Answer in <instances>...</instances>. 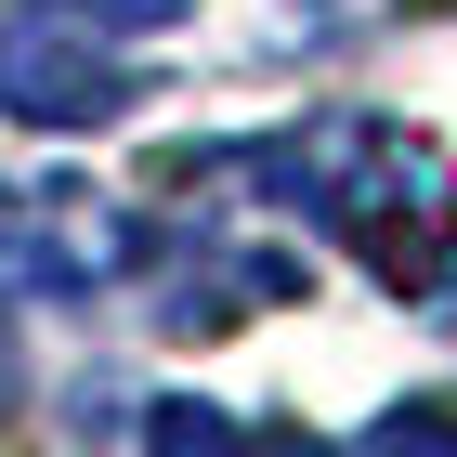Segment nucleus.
<instances>
[{"instance_id": "f257e3e1", "label": "nucleus", "mask_w": 457, "mask_h": 457, "mask_svg": "<svg viewBox=\"0 0 457 457\" xmlns=\"http://www.w3.org/2000/svg\"><path fill=\"white\" fill-rule=\"evenodd\" d=\"M222 183L314 210L327 236H340L379 287H405V301H431V287L457 275V157L431 131H405V118H314V131L236 144Z\"/></svg>"}, {"instance_id": "f03ea898", "label": "nucleus", "mask_w": 457, "mask_h": 457, "mask_svg": "<svg viewBox=\"0 0 457 457\" xmlns=\"http://www.w3.org/2000/svg\"><path fill=\"white\" fill-rule=\"evenodd\" d=\"M131 105V53L105 27H79V13H13L0 27V118H27V131H92V118Z\"/></svg>"}, {"instance_id": "7ed1b4c3", "label": "nucleus", "mask_w": 457, "mask_h": 457, "mask_svg": "<svg viewBox=\"0 0 457 457\" xmlns=\"http://www.w3.org/2000/svg\"><path fill=\"white\" fill-rule=\"evenodd\" d=\"M131 262V222L105 196H79V183H27V196H0V275L13 287H105Z\"/></svg>"}, {"instance_id": "20e7f679", "label": "nucleus", "mask_w": 457, "mask_h": 457, "mask_svg": "<svg viewBox=\"0 0 457 457\" xmlns=\"http://www.w3.org/2000/svg\"><path fill=\"white\" fill-rule=\"evenodd\" d=\"M144 457H327L314 431L287 419H222V405H157L144 419Z\"/></svg>"}, {"instance_id": "39448f33", "label": "nucleus", "mask_w": 457, "mask_h": 457, "mask_svg": "<svg viewBox=\"0 0 457 457\" xmlns=\"http://www.w3.org/2000/svg\"><path fill=\"white\" fill-rule=\"evenodd\" d=\"M327 457H457V405H379V419L353 431V445H327Z\"/></svg>"}, {"instance_id": "423d86ee", "label": "nucleus", "mask_w": 457, "mask_h": 457, "mask_svg": "<svg viewBox=\"0 0 457 457\" xmlns=\"http://www.w3.org/2000/svg\"><path fill=\"white\" fill-rule=\"evenodd\" d=\"M39 13H79V27H170V13H183V0H39Z\"/></svg>"}, {"instance_id": "0eeeda50", "label": "nucleus", "mask_w": 457, "mask_h": 457, "mask_svg": "<svg viewBox=\"0 0 457 457\" xmlns=\"http://www.w3.org/2000/svg\"><path fill=\"white\" fill-rule=\"evenodd\" d=\"M0 405H13V353H0Z\"/></svg>"}]
</instances>
